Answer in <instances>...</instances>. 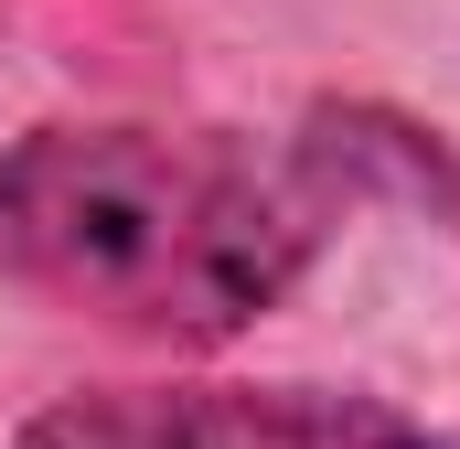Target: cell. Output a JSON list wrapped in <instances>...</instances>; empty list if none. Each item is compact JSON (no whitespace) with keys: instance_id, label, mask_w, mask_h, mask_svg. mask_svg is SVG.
I'll return each mask as SVG.
<instances>
[{"instance_id":"6da1fadb","label":"cell","mask_w":460,"mask_h":449,"mask_svg":"<svg viewBox=\"0 0 460 449\" xmlns=\"http://www.w3.org/2000/svg\"><path fill=\"white\" fill-rule=\"evenodd\" d=\"M322 182L226 128L54 118L0 150V278L65 321L204 353L289 300L322 246Z\"/></svg>"},{"instance_id":"7a4b0ae2","label":"cell","mask_w":460,"mask_h":449,"mask_svg":"<svg viewBox=\"0 0 460 449\" xmlns=\"http://www.w3.org/2000/svg\"><path fill=\"white\" fill-rule=\"evenodd\" d=\"M22 449H450L343 385H97L43 407Z\"/></svg>"}]
</instances>
